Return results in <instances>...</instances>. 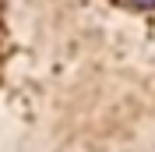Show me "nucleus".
Segmentation results:
<instances>
[{
	"label": "nucleus",
	"instance_id": "f257e3e1",
	"mask_svg": "<svg viewBox=\"0 0 155 152\" xmlns=\"http://www.w3.org/2000/svg\"><path fill=\"white\" fill-rule=\"evenodd\" d=\"M124 4H130V7H141V11L155 7V0H124Z\"/></svg>",
	"mask_w": 155,
	"mask_h": 152
}]
</instances>
